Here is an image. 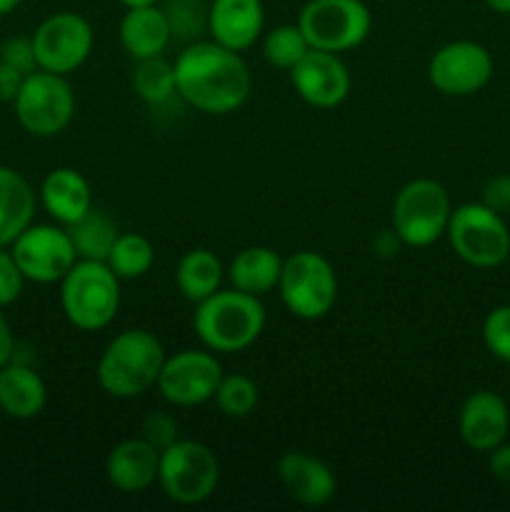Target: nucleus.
<instances>
[{
	"mask_svg": "<svg viewBox=\"0 0 510 512\" xmlns=\"http://www.w3.org/2000/svg\"><path fill=\"white\" fill-rule=\"evenodd\" d=\"M118 33L125 53L133 60L158 58L173 38L168 15L158 5H138L125 10Z\"/></svg>",
	"mask_w": 510,
	"mask_h": 512,
	"instance_id": "412c9836",
	"label": "nucleus"
},
{
	"mask_svg": "<svg viewBox=\"0 0 510 512\" xmlns=\"http://www.w3.org/2000/svg\"><path fill=\"white\" fill-rule=\"evenodd\" d=\"M265 25L263 0H213L208 5V33L230 50H248Z\"/></svg>",
	"mask_w": 510,
	"mask_h": 512,
	"instance_id": "a211bd4d",
	"label": "nucleus"
},
{
	"mask_svg": "<svg viewBox=\"0 0 510 512\" xmlns=\"http://www.w3.org/2000/svg\"><path fill=\"white\" fill-rule=\"evenodd\" d=\"M143 438L158 450H165L178 440V423L165 413H150L143 423Z\"/></svg>",
	"mask_w": 510,
	"mask_h": 512,
	"instance_id": "f704fd0d",
	"label": "nucleus"
},
{
	"mask_svg": "<svg viewBox=\"0 0 510 512\" xmlns=\"http://www.w3.org/2000/svg\"><path fill=\"white\" fill-rule=\"evenodd\" d=\"M35 198L33 185L15 168L0 165V245L10 248L15 238L33 223Z\"/></svg>",
	"mask_w": 510,
	"mask_h": 512,
	"instance_id": "5701e85b",
	"label": "nucleus"
},
{
	"mask_svg": "<svg viewBox=\"0 0 510 512\" xmlns=\"http://www.w3.org/2000/svg\"><path fill=\"white\" fill-rule=\"evenodd\" d=\"M25 283H28V280L20 273L10 248H3V245H0V308L13 305L15 300L23 295Z\"/></svg>",
	"mask_w": 510,
	"mask_h": 512,
	"instance_id": "473e14b6",
	"label": "nucleus"
},
{
	"mask_svg": "<svg viewBox=\"0 0 510 512\" xmlns=\"http://www.w3.org/2000/svg\"><path fill=\"white\" fill-rule=\"evenodd\" d=\"M485 5L500 15H510V0H485Z\"/></svg>",
	"mask_w": 510,
	"mask_h": 512,
	"instance_id": "ea45409f",
	"label": "nucleus"
},
{
	"mask_svg": "<svg viewBox=\"0 0 510 512\" xmlns=\"http://www.w3.org/2000/svg\"><path fill=\"white\" fill-rule=\"evenodd\" d=\"M450 248L473 268H498L510 255V228L505 218L483 203H465L450 213Z\"/></svg>",
	"mask_w": 510,
	"mask_h": 512,
	"instance_id": "423d86ee",
	"label": "nucleus"
},
{
	"mask_svg": "<svg viewBox=\"0 0 510 512\" xmlns=\"http://www.w3.org/2000/svg\"><path fill=\"white\" fill-rule=\"evenodd\" d=\"M488 465H490V473H493L495 480L510 485V443L508 440H503V443L495 445V448L490 450Z\"/></svg>",
	"mask_w": 510,
	"mask_h": 512,
	"instance_id": "e433bc0d",
	"label": "nucleus"
},
{
	"mask_svg": "<svg viewBox=\"0 0 510 512\" xmlns=\"http://www.w3.org/2000/svg\"><path fill=\"white\" fill-rule=\"evenodd\" d=\"M23 80L25 75L20 70H15L13 65L0 60V103H13Z\"/></svg>",
	"mask_w": 510,
	"mask_h": 512,
	"instance_id": "4c0bfd02",
	"label": "nucleus"
},
{
	"mask_svg": "<svg viewBox=\"0 0 510 512\" xmlns=\"http://www.w3.org/2000/svg\"><path fill=\"white\" fill-rule=\"evenodd\" d=\"M223 368L215 360L213 350H180L173 358H165L158 378V390L170 405L193 408L213 400Z\"/></svg>",
	"mask_w": 510,
	"mask_h": 512,
	"instance_id": "4468645a",
	"label": "nucleus"
},
{
	"mask_svg": "<svg viewBox=\"0 0 510 512\" xmlns=\"http://www.w3.org/2000/svg\"><path fill=\"white\" fill-rule=\"evenodd\" d=\"M458 433L475 453H490L508 440L510 408L495 390H475L465 398L458 413Z\"/></svg>",
	"mask_w": 510,
	"mask_h": 512,
	"instance_id": "dca6fc26",
	"label": "nucleus"
},
{
	"mask_svg": "<svg viewBox=\"0 0 510 512\" xmlns=\"http://www.w3.org/2000/svg\"><path fill=\"white\" fill-rule=\"evenodd\" d=\"M108 268L120 280L143 278L155 263V248L145 235L140 233H120L108 255Z\"/></svg>",
	"mask_w": 510,
	"mask_h": 512,
	"instance_id": "bb28decb",
	"label": "nucleus"
},
{
	"mask_svg": "<svg viewBox=\"0 0 510 512\" xmlns=\"http://www.w3.org/2000/svg\"><path fill=\"white\" fill-rule=\"evenodd\" d=\"M15 263L28 283H60L78 260L68 230L58 225L30 223L18 238L10 243Z\"/></svg>",
	"mask_w": 510,
	"mask_h": 512,
	"instance_id": "9b49d317",
	"label": "nucleus"
},
{
	"mask_svg": "<svg viewBox=\"0 0 510 512\" xmlns=\"http://www.w3.org/2000/svg\"><path fill=\"white\" fill-rule=\"evenodd\" d=\"M35 60L40 70L70 75L93 53V28L78 13H53L35 28Z\"/></svg>",
	"mask_w": 510,
	"mask_h": 512,
	"instance_id": "f8f14e48",
	"label": "nucleus"
},
{
	"mask_svg": "<svg viewBox=\"0 0 510 512\" xmlns=\"http://www.w3.org/2000/svg\"><path fill=\"white\" fill-rule=\"evenodd\" d=\"M13 353H15L13 330H10V323H8V318H5L3 308H0V368L13 360Z\"/></svg>",
	"mask_w": 510,
	"mask_h": 512,
	"instance_id": "58836bf2",
	"label": "nucleus"
},
{
	"mask_svg": "<svg viewBox=\"0 0 510 512\" xmlns=\"http://www.w3.org/2000/svg\"><path fill=\"white\" fill-rule=\"evenodd\" d=\"M40 203L55 223L68 228L93 208V190L80 170L55 168L40 185Z\"/></svg>",
	"mask_w": 510,
	"mask_h": 512,
	"instance_id": "aec40b11",
	"label": "nucleus"
},
{
	"mask_svg": "<svg viewBox=\"0 0 510 512\" xmlns=\"http://www.w3.org/2000/svg\"><path fill=\"white\" fill-rule=\"evenodd\" d=\"M125 8H138V5H158V0H120Z\"/></svg>",
	"mask_w": 510,
	"mask_h": 512,
	"instance_id": "79ce46f5",
	"label": "nucleus"
},
{
	"mask_svg": "<svg viewBox=\"0 0 510 512\" xmlns=\"http://www.w3.org/2000/svg\"><path fill=\"white\" fill-rule=\"evenodd\" d=\"M483 343L500 363H510V305H498L483 320Z\"/></svg>",
	"mask_w": 510,
	"mask_h": 512,
	"instance_id": "7c9ffc66",
	"label": "nucleus"
},
{
	"mask_svg": "<svg viewBox=\"0 0 510 512\" xmlns=\"http://www.w3.org/2000/svg\"><path fill=\"white\" fill-rule=\"evenodd\" d=\"M0 60L13 65L23 75H30L38 70V60H35L33 38H8L0 45Z\"/></svg>",
	"mask_w": 510,
	"mask_h": 512,
	"instance_id": "72a5a7b5",
	"label": "nucleus"
},
{
	"mask_svg": "<svg viewBox=\"0 0 510 512\" xmlns=\"http://www.w3.org/2000/svg\"><path fill=\"white\" fill-rule=\"evenodd\" d=\"M160 340L148 330H123L115 335L98 360V383L110 398L130 400L158 385L165 363Z\"/></svg>",
	"mask_w": 510,
	"mask_h": 512,
	"instance_id": "f03ea898",
	"label": "nucleus"
},
{
	"mask_svg": "<svg viewBox=\"0 0 510 512\" xmlns=\"http://www.w3.org/2000/svg\"><path fill=\"white\" fill-rule=\"evenodd\" d=\"M165 15H168L173 35H180V38L208 28V8L203 5V0H170Z\"/></svg>",
	"mask_w": 510,
	"mask_h": 512,
	"instance_id": "2f4dec72",
	"label": "nucleus"
},
{
	"mask_svg": "<svg viewBox=\"0 0 510 512\" xmlns=\"http://www.w3.org/2000/svg\"><path fill=\"white\" fill-rule=\"evenodd\" d=\"M448 190L433 178H415L398 190L393 200V233L410 248L438 243L450 223Z\"/></svg>",
	"mask_w": 510,
	"mask_h": 512,
	"instance_id": "39448f33",
	"label": "nucleus"
},
{
	"mask_svg": "<svg viewBox=\"0 0 510 512\" xmlns=\"http://www.w3.org/2000/svg\"><path fill=\"white\" fill-rule=\"evenodd\" d=\"M135 70H133V90L138 93L140 100L150 105H163L168 103L173 95H178L175 90V68L158 58H145V60H135Z\"/></svg>",
	"mask_w": 510,
	"mask_h": 512,
	"instance_id": "cd10ccee",
	"label": "nucleus"
},
{
	"mask_svg": "<svg viewBox=\"0 0 510 512\" xmlns=\"http://www.w3.org/2000/svg\"><path fill=\"white\" fill-rule=\"evenodd\" d=\"M220 483V463L213 450L195 440H175L160 450L158 485L178 505L205 503Z\"/></svg>",
	"mask_w": 510,
	"mask_h": 512,
	"instance_id": "6e6552de",
	"label": "nucleus"
},
{
	"mask_svg": "<svg viewBox=\"0 0 510 512\" xmlns=\"http://www.w3.org/2000/svg\"><path fill=\"white\" fill-rule=\"evenodd\" d=\"M483 205H488L495 213H508L510 210V173H498L485 180L483 185Z\"/></svg>",
	"mask_w": 510,
	"mask_h": 512,
	"instance_id": "c9c22d12",
	"label": "nucleus"
},
{
	"mask_svg": "<svg viewBox=\"0 0 510 512\" xmlns=\"http://www.w3.org/2000/svg\"><path fill=\"white\" fill-rule=\"evenodd\" d=\"M308 50L310 43L300 25H278L263 40L265 60L280 70H290L293 65H298Z\"/></svg>",
	"mask_w": 510,
	"mask_h": 512,
	"instance_id": "c85d7f7f",
	"label": "nucleus"
},
{
	"mask_svg": "<svg viewBox=\"0 0 510 512\" xmlns=\"http://www.w3.org/2000/svg\"><path fill=\"white\" fill-rule=\"evenodd\" d=\"M13 110L25 133L35 138H53L73 120L75 93L65 75L38 68L25 75L13 100Z\"/></svg>",
	"mask_w": 510,
	"mask_h": 512,
	"instance_id": "1a4fd4ad",
	"label": "nucleus"
},
{
	"mask_svg": "<svg viewBox=\"0 0 510 512\" xmlns=\"http://www.w3.org/2000/svg\"><path fill=\"white\" fill-rule=\"evenodd\" d=\"M493 78V55L475 40H453L433 53L428 80L438 93L465 98L483 90Z\"/></svg>",
	"mask_w": 510,
	"mask_h": 512,
	"instance_id": "ddd939ff",
	"label": "nucleus"
},
{
	"mask_svg": "<svg viewBox=\"0 0 510 512\" xmlns=\"http://www.w3.org/2000/svg\"><path fill=\"white\" fill-rule=\"evenodd\" d=\"M48 403L45 380L30 365L10 360L0 368V413L13 420H33Z\"/></svg>",
	"mask_w": 510,
	"mask_h": 512,
	"instance_id": "4be33fe9",
	"label": "nucleus"
},
{
	"mask_svg": "<svg viewBox=\"0 0 510 512\" xmlns=\"http://www.w3.org/2000/svg\"><path fill=\"white\" fill-rule=\"evenodd\" d=\"M68 235L73 240V248L78 253V260H100L105 263L110 255V248L118 240V225L100 210L90 208L88 213L73 225H68Z\"/></svg>",
	"mask_w": 510,
	"mask_h": 512,
	"instance_id": "a878e982",
	"label": "nucleus"
},
{
	"mask_svg": "<svg viewBox=\"0 0 510 512\" xmlns=\"http://www.w3.org/2000/svg\"><path fill=\"white\" fill-rule=\"evenodd\" d=\"M160 450L145 438H130L115 445L105 460V475L120 493H143L158 483Z\"/></svg>",
	"mask_w": 510,
	"mask_h": 512,
	"instance_id": "6ab92c4d",
	"label": "nucleus"
},
{
	"mask_svg": "<svg viewBox=\"0 0 510 512\" xmlns=\"http://www.w3.org/2000/svg\"><path fill=\"white\" fill-rule=\"evenodd\" d=\"M298 25L310 48L345 53L368 38L373 15L363 0H308L300 10Z\"/></svg>",
	"mask_w": 510,
	"mask_h": 512,
	"instance_id": "9d476101",
	"label": "nucleus"
},
{
	"mask_svg": "<svg viewBox=\"0 0 510 512\" xmlns=\"http://www.w3.org/2000/svg\"><path fill=\"white\" fill-rule=\"evenodd\" d=\"M275 470H278L280 483L288 490L290 498L308 508H320V505L330 503L338 490V480H335L330 465L303 450H288L280 455Z\"/></svg>",
	"mask_w": 510,
	"mask_h": 512,
	"instance_id": "f3484780",
	"label": "nucleus"
},
{
	"mask_svg": "<svg viewBox=\"0 0 510 512\" xmlns=\"http://www.w3.org/2000/svg\"><path fill=\"white\" fill-rule=\"evenodd\" d=\"M60 308L83 333L108 328L120 308V278L100 260H75L60 280Z\"/></svg>",
	"mask_w": 510,
	"mask_h": 512,
	"instance_id": "20e7f679",
	"label": "nucleus"
},
{
	"mask_svg": "<svg viewBox=\"0 0 510 512\" xmlns=\"http://www.w3.org/2000/svg\"><path fill=\"white\" fill-rule=\"evenodd\" d=\"M175 90L195 110L228 115L243 108L253 90V78L238 50L215 40L190 43L175 60Z\"/></svg>",
	"mask_w": 510,
	"mask_h": 512,
	"instance_id": "f257e3e1",
	"label": "nucleus"
},
{
	"mask_svg": "<svg viewBox=\"0 0 510 512\" xmlns=\"http://www.w3.org/2000/svg\"><path fill=\"white\" fill-rule=\"evenodd\" d=\"M288 73L295 93L313 108H335L350 93V73L338 53L310 48Z\"/></svg>",
	"mask_w": 510,
	"mask_h": 512,
	"instance_id": "2eb2a0df",
	"label": "nucleus"
},
{
	"mask_svg": "<svg viewBox=\"0 0 510 512\" xmlns=\"http://www.w3.org/2000/svg\"><path fill=\"white\" fill-rule=\"evenodd\" d=\"M20 3H23V0H0V18L8 13H13Z\"/></svg>",
	"mask_w": 510,
	"mask_h": 512,
	"instance_id": "a19ab883",
	"label": "nucleus"
},
{
	"mask_svg": "<svg viewBox=\"0 0 510 512\" xmlns=\"http://www.w3.org/2000/svg\"><path fill=\"white\" fill-rule=\"evenodd\" d=\"M280 298L300 320H320L333 310L338 300V278L328 258L313 250H300L283 260Z\"/></svg>",
	"mask_w": 510,
	"mask_h": 512,
	"instance_id": "0eeeda50",
	"label": "nucleus"
},
{
	"mask_svg": "<svg viewBox=\"0 0 510 512\" xmlns=\"http://www.w3.org/2000/svg\"><path fill=\"white\" fill-rule=\"evenodd\" d=\"M223 263L215 258V253L205 248H195L180 258L178 270H175V283L190 303L210 298L215 290H220L223 283Z\"/></svg>",
	"mask_w": 510,
	"mask_h": 512,
	"instance_id": "393cba45",
	"label": "nucleus"
},
{
	"mask_svg": "<svg viewBox=\"0 0 510 512\" xmlns=\"http://www.w3.org/2000/svg\"><path fill=\"white\" fill-rule=\"evenodd\" d=\"M280 273H283V258L273 248L253 245L240 250L228 268V278L235 290L260 298L270 290L278 288Z\"/></svg>",
	"mask_w": 510,
	"mask_h": 512,
	"instance_id": "b1692460",
	"label": "nucleus"
},
{
	"mask_svg": "<svg viewBox=\"0 0 510 512\" xmlns=\"http://www.w3.org/2000/svg\"><path fill=\"white\" fill-rule=\"evenodd\" d=\"M213 400L218 403L220 413L228 418H248L258 405V385L248 375H223Z\"/></svg>",
	"mask_w": 510,
	"mask_h": 512,
	"instance_id": "c756f323",
	"label": "nucleus"
},
{
	"mask_svg": "<svg viewBox=\"0 0 510 512\" xmlns=\"http://www.w3.org/2000/svg\"><path fill=\"white\" fill-rule=\"evenodd\" d=\"M265 308L260 298L240 290H215L200 300L193 315V330L213 353H240L260 338Z\"/></svg>",
	"mask_w": 510,
	"mask_h": 512,
	"instance_id": "7ed1b4c3",
	"label": "nucleus"
}]
</instances>
